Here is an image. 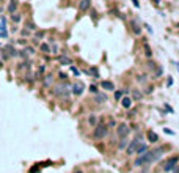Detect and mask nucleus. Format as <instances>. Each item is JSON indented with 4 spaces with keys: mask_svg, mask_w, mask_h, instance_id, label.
I'll use <instances>...</instances> for the list:
<instances>
[{
    "mask_svg": "<svg viewBox=\"0 0 179 173\" xmlns=\"http://www.w3.org/2000/svg\"><path fill=\"white\" fill-rule=\"evenodd\" d=\"M109 135V126L105 124V123H98L96 126H94V132H93V138L94 140H104L105 137Z\"/></svg>",
    "mask_w": 179,
    "mask_h": 173,
    "instance_id": "nucleus-1",
    "label": "nucleus"
},
{
    "mask_svg": "<svg viewBox=\"0 0 179 173\" xmlns=\"http://www.w3.org/2000/svg\"><path fill=\"white\" fill-rule=\"evenodd\" d=\"M153 162H154L153 153H151V149H148L145 154L137 156V159H135V162H134V165H135V167H145V165H151Z\"/></svg>",
    "mask_w": 179,
    "mask_h": 173,
    "instance_id": "nucleus-2",
    "label": "nucleus"
},
{
    "mask_svg": "<svg viewBox=\"0 0 179 173\" xmlns=\"http://www.w3.org/2000/svg\"><path fill=\"white\" fill-rule=\"evenodd\" d=\"M178 162H179V156H171V158H168V159L164 162V165H162V170H164L165 173H167V172H171V170L178 165Z\"/></svg>",
    "mask_w": 179,
    "mask_h": 173,
    "instance_id": "nucleus-3",
    "label": "nucleus"
},
{
    "mask_svg": "<svg viewBox=\"0 0 179 173\" xmlns=\"http://www.w3.org/2000/svg\"><path fill=\"white\" fill-rule=\"evenodd\" d=\"M140 143H142V135H137L135 138H132V140L129 142V145H127V148H126V154L127 156L135 154V149H137V146Z\"/></svg>",
    "mask_w": 179,
    "mask_h": 173,
    "instance_id": "nucleus-4",
    "label": "nucleus"
},
{
    "mask_svg": "<svg viewBox=\"0 0 179 173\" xmlns=\"http://www.w3.org/2000/svg\"><path fill=\"white\" fill-rule=\"evenodd\" d=\"M69 88L71 87H66L65 83H60V85H55L52 88V94H54V96H68V94H69Z\"/></svg>",
    "mask_w": 179,
    "mask_h": 173,
    "instance_id": "nucleus-5",
    "label": "nucleus"
},
{
    "mask_svg": "<svg viewBox=\"0 0 179 173\" xmlns=\"http://www.w3.org/2000/svg\"><path fill=\"white\" fill-rule=\"evenodd\" d=\"M131 134V127L126 124V123H121V124L116 126V135H118L120 138L121 137H127Z\"/></svg>",
    "mask_w": 179,
    "mask_h": 173,
    "instance_id": "nucleus-6",
    "label": "nucleus"
},
{
    "mask_svg": "<svg viewBox=\"0 0 179 173\" xmlns=\"http://www.w3.org/2000/svg\"><path fill=\"white\" fill-rule=\"evenodd\" d=\"M83 90H85V85H83L80 80L71 85V93L74 94V96H80V94H83Z\"/></svg>",
    "mask_w": 179,
    "mask_h": 173,
    "instance_id": "nucleus-7",
    "label": "nucleus"
},
{
    "mask_svg": "<svg viewBox=\"0 0 179 173\" xmlns=\"http://www.w3.org/2000/svg\"><path fill=\"white\" fill-rule=\"evenodd\" d=\"M129 25H131V32H132L135 36L142 35V27H140V22H138L137 19H132V21L129 22Z\"/></svg>",
    "mask_w": 179,
    "mask_h": 173,
    "instance_id": "nucleus-8",
    "label": "nucleus"
},
{
    "mask_svg": "<svg viewBox=\"0 0 179 173\" xmlns=\"http://www.w3.org/2000/svg\"><path fill=\"white\" fill-rule=\"evenodd\" d=\"M151 153H153V159H154V162H156V160H159L162 156H164V153H165V146H157V148L151 149Z\"/></svg>",
    "mask_w": 179,
    "mask_h": 173,
    "instance_id": "nucleus-9",
    "label": "nucleus"
},
{
    "mask_svg": "<svg viewBox=\"0 0 179 173\" xmlns=\"http://www.w3.org/2000/svg\"><path fill=\"white\" fill-rule=\"evenodd\" d=\"M101 88L105 91H115V85H113V82H110V80H102L101 82Z\"/></svg>",
    "mask_w": 179,
    "mask_h": 173,
    "instance_id": "nucleus-10",
    "label": "nucleus"
},
{
    "mask_svg": "<svg viewBox=\"0 0 179 173\" xmlns=\"http://www.w3.org/2000/svg\"><path fill=\"white\" fill-rule=\"evenodd\" d=\"M120 101H121V105H123L124 109H131V107H132L134 99H132V98H129V96H123V98L120 99Z\"/></svg>",
    "mask_w": 179,
    "mask_h": 173,
    "instance_id": "nucleus-11",
    "label": "nucleus"
},
{
    "mask_svg": "<svg viewBox=\"0 0 179 173\" xmlns=\"http://www.w3.org/2000/svg\"><path fill=\"white\" fill-rule=\"evenodd\" d=\"M52 83H54V76L52 74H46L43 77V85L49 88V87H52Z\"/></svg>",
    "mask_w": 179,
    "mask_h": 173,
    "instance_id": "nucleus-12",
    "label": "nucleus"
},
{
    "mask_svg": "<svg viewBox=\"0 0 179 173\" xmlns=\"http://www.w3.org/2000/svg\"><path fill=\"white\" fill-rule=\"evenodd\" d=\"M90 7H91V0H80V3H79V11H80V13H83V11L90 10Z\"/></svg>",
    "mask_w": 179,
    "mask_h": 173,
    "instance_id": "nucleus-13",
    "label": "nucleus"
},
{
    "mask_svg": "<svg viewBox=\"0 0 179 173\" xmlns=\"http://www.w3.org/2000/svg\"><path fill=\"white\" fill-rule=\"evenodd\" d=\"M5 51H8V55H10V57H16V55H19L18 49H16L13 44H7V46H5Z\"/></svg>",
    "mask_w": 179,
    "mask_h": 173,
    "instance_id": "nucleus-14",
    "label": "nucleus"
},
{
    "mask_svg": "<svg viewBox=\"0 0 179 173\" xmlns=\"http://www.w3.org/2000/svg\"><path fill=\"white\" fill-rule=\"evenodd\" d=\"M18 7H19V2H18V0H10V5H8V13H10V14L16 13Z\"/></svg>",
    "mask_w": 179,
    "mask_h": 173,
    "instance_id": "nucleus-15",
    "label": "nucleus"
},
{
    "mask_svg": "<svg viewBox=\"0 0 179 173\" xmlns=\"http://www.w3.org/2000/svg\"><path fill=\"white\" fill-rule=\"evenodd\" d=\"M148 149H149V146H148L146 143H140L138 146H137V149H135V154H137V156H140V154H145V153L148 151Z\"/></svg>",
    "mask_w": 179,
    "mask_h": 173,
    "instance_id": "nucleus-16",
    "label": "nucleus"
},
{
    "mask_svg": "<svg viewBox=\"0 0 179 173\" xmlns=\"http://www.w3.org/2000/svg\"><path fill=\"white\" fill-rule=\"evenodd\" d=\"M129 135H127V137H121L120 138V143H118V148L120 149H126L127 148V145H129Z\"/></svg>",
    "mask_w": 179,
    "mask_h": 173,
    "instance_id": "nucleus-17",
    "label": "nucleus"
},
{
    "mask_svg": "<svg viewBox=\"0 0 179 173\" xmlns=\"http://www.w3.org/2000/svg\"><path fill=\"white\" fill-rule=\"evenodd\" d=\"M107 94H105V93H96V96H94V101H96L98 104H101V102H105V101H107Z\"/></svg>",
    "mask_w": 179,
    "mask_h": 173,
    "instance_id": "nucleus-18",
    "label": "nucleus"
},
{
    "mask_svg": "<svg viewBox=\"0 0 179 173\" xmlns=\"http://www.w3.org/2000/svg\"><path fill=\"white\" fill-rule=\"evenodd\" d=\"M148 140H149L151 143H157V142H159V135H157L154 131H148Z\"/></svg>",
    "mask_w": 179,
    "mask_h": 173,
    "instance_id": "nucleus-19",
    "label": "nucleus"
},
{
    "mask_svg": "<svg viewBox=\"0 0 179 173\" xmlns=\"http://www.w3.org/2000/svg\"><path fill=\"white\" fill-rule=\"evenodd\" d=\"M143 51H145V55H146L148 58L153 57V49L149 47V44H148L146 41H143Z\"/></svg>",
    "mask_w": 179,
    "mask_h": 173,
    "instance_id": "nucleus-20",
    "label": "nucleus"
},
{
    "mask_svg": "<svg viewBox=\"0 0 179 173\" xmlns=\"http://www.w3.org/2000/svg\"><path fill=\"white\" fill-rule=\"evenodd\" d=\"M87 74H88V76H91L93 79H99V71H98V68H94V66H93V68H90V69L87 71Z\"/></svg>",
    "mask_w": 179,
    "mask_h": 173,
    "instance_id": "nucleus-21",
    "label": "nucleus"
},
{
    "mask_svg": "<svg viewBox=\"0 0 179 173\" xmlns=\"http://www.w3.org/2000/svg\"><path fill=\"white\" fill-rule=\"evenodd\" d=\"M58 60H60V63L61 65H72V60L68 57V55H61V57H58Z\"/></svg>",
    "mask_w": 179,
    "mask_h": 173,
    "instance_id": "nucleus-22",
    "label": "nucleus"
},
{
    "mask_svg": "<svg viewBox=\"0 0 179 173\" xmlns=\"http://www.w3.org/2000/svg\"><path fill=\"white\" fill-rule=\"evenodd\" d=\"M162 72H164V69H162L160 66H157V68L153 71V79H157V77H160V76H162Z\"/></svg>",
    "mask_w": 179,
    "mask_h": 173,
    "instance_id": "nucleus-23",
    "label": "nucleus"
},
{
    "mask_svg": "<svg viewBox=\"0 0 179 173\" xmlns=\"http://www.w3.org/2000/svg\"><path fill=\"white\" fill-rule=\"evenodd\" d=\"M21 19H22V16H21L19 13H13V14H11V21H13L14 24H19Z\"/></svg>",
    "mask_w": 179,
    "mask_h": 173,
    "instance_id": "nucleus-24",
    "label": "nucleus"
},
{
    "mask_svg": "<svg viewBox=\"0 0 179 173\" xmlns=\"http://www.w3.org/2000/svg\"><path fill=\"white\" fill-rule=\"evenodd\" d=\"M88 123H90V124H91V126H96L98 124V118H96V115H90L88 116Z\"/></svg>",
    "mask_w": 179,
    "mask_h": 173,
    "instance_id": "nucleus-25",
    "label": "nucleus"
},
{
    "mask_svg": "<svg viewBox=\"0 0 179 173\" xmlns=\"http://www.w3.org/2000/svg\"><path fill=\"white\" fill-rule=\"evenodd\" d=\"M25 27H27L30 32H35V30H36V25H35V22H33V21H27Z\"/></svg>",
    "mask_w": 179,
    "mask_h": 173,
    "instance_id": "nucleus-26",
    "label": "nucleus"
},
{
    "mask_svg": "<svg viewBox=\"0 0 179 173\" xmlns=\"http://www.w3.org/2000/svg\"><path fill=\"white\" fill-rule=\"evenodd\" d=\"M40 49H41V52H44V54H50V47H49V44H46V43H43L40 46Z\"/></svg>",
    "mask_w": 179,
    "mask_h": 173,
    "instance_id": "nucleus-27",
    "label": "nucleus"
},
{
    "mask_svg": "<svg viewBox=\"0 0 179 173\" xmlns=\"http://www.w3.org/2000/svg\"><path fill=\"white\" fill-rule=\"evenodd\" d=\"M143 98V93L138 91V90H134V99H142Z\"/></svg>",
    "mask_w": 179,
    "mask_h": 173,
    "instance_id": "nucleus-28",
    "label": "nucleus"
},
{
    "mask_svg": "<svg viewBox=\"0 0 179 173\" xmlns=\"http://www.w3.org/2000/svg\"><path fill=\"white\" fill-rule=\"evenodd\" d=\"M24 51H25L27 54H29V55H33V54H35V49H33L32 46H25V49H24Z\"/></svg>",
    "mask_w": 179,
    "mask_h": 173,
    "instance_id": "nucleus-29",
    "label": "nucleus"
},
{
    "mask_svg": "<svg viewBox=\"0 0 179 173\" xmlns=\"http://www.w3.org/2000/svg\"><path fill=\"white\" fill-rule=\"evenodd\" d=\"M146 77H148L146 74H142V76H137V80H138V82H142V83H143V82H146Z\"/></svg>",
    "mask_w": 179,
    "mask_h": 173,
    "instance_id": "nucleus-30",
    "label": "nucleus"
},
{
    "mask_svg": "<svg viewBox=\"0 0 179 173\" xmlns=\"http://www.w3.org/2000/svg\"><path fill=\"white\" fill-rule=\"evenodd\" d=\"M123 94H124V91L116 90V91H115V98H116V99H121V98H123Z\"/></svg>",
    "mask_w": 179,
    "mask_h": 173,
    "instance_id": "nucleus-31",
    "label": "nucleus"
},
{
    "mask_svg": "<svg viewBox=\"0 0 179 173\" xmlns=\"http://www.w3.org/2000/svg\"><path fill=\"white\" fill-rule=\"evenodd\" d=\"M71 71H72V72H74V74H76L77 77H79V76H80V71H79V69H77V68H76V66H72V65H71Z\"/></svg>",
    "mask_w": 179,
    "mask_h": 173,
    "instance_id": "nucleus-32",
    "label": "nucleus"
},
{
    "mask_svg": "<svg viewBox=\"0 0 179 173\" xmlns=\"http://www.w3.org/2000/svg\"><path fill=\"white\" fill-rule=\"evenodd\" d=\"M148 68H149V69H153V71H154L156 68H157V65H156V63H154V61H149V63H148Z\"/></svg>",
    "mask_w": 179,
    "mask_h": 173,
    "instance_id": "nucleus-33",
    "label": "nucleus"
},
{
    "mask_svg": "<svg viewBox=\"0 0 179 173\" xmlns=\"http://www.w3.org/2000/svg\"><path fill=\"white\" fill-rule=\"evenodd\" d=\"M21 35H22V36H29V35H30V30H29V29H24V30L21 32Z\"/></svg>",
    "mask_w": 179,
    "mask_h": 173,
    "instance_id": "nucleus-34",
    "label": "nucleus"
},
{
    "mask_svg": "<svg viewBox=\"0 0 179 173\" xmlns=\"http://www.w3.org/2000/svg\"><path fill=\"white\" fill-rule=\"evenodd\" d=\"M90 91L96 94V93H98V87H96V85H90Z\"/></svg>",
    "mask_w": 179,
    "mask_h": 173,
    "instance_id": "nucleus-35",
    "label": "nucleus"
},
{
    "mask_svg": "<svg viewBox=\"0 0 179 173\" xmlns=\"http://www.w3.org/2000/svg\"><path fill=\"white\" fill-rule=\"evenodd\" d=\"M154 91V87H148L146 88V91H145V93H146V94H149V93H153Z\"/></svg>",
    "mask_w": 179,
    "mask_h": 173,
    "instance_id": "nucleus-36",
    "label": "nucleus"
},
{
    "mask_svg": "<svg viewBox=\"0 0 179 173\" xmlns=\"http://www.w3.org/2000/svg\"><path fill=\"white\" fill-rule=\"evenodd\" d=\"M60 79H61V80H66V79H68V76L63 74V72H60Z\"/></svg>",
    "mask_w": 179,
    "mask_h": 173,
    "instance_id": "nucleus-37",
    "label": "nucleus"
},
{
    "mask_svg": "<svg viewBox=\"0 0 179 173\" xmlns=\"http://www.w3.org/2000/svg\"><path fill=\"white\" fill-rule=\"evenodd\" d=\"M36 38H44V33L43 32H38L36 33Z\"/></svg>",
    "mask_w": 179,
    "mask_h": 173,
    "instance_id": "nucleus-38",
    "label": "nucleus"
},
{
    "mask_svg": "<svg viewBox=\"0 0 179 173\" xmlns=\"http://www.w3.org/2000/svg\"><path fill=\"white\" fill-rule=\"evenodd\" d=\"M171 172H173V173H179V165H176V167H175V169H173Z\"/></svg>",
    "mask_w": 179,
    "mask_h": 173,
    "instance_id": "nucleus-39",
    "label": "nucleus"
},
{
    "mask_svg": "<svg viewBox=\"0 0 179 173\" xmlns=\"http://www.w3.org/2000/svg\"><path fill=\"white\" fill-rule=\"evenodd\" d=\"M132 2H134V5H135V7H137V8L140 7V3H138V0H132Z\"/></svg>",
    "mask_w": 179,
    "mask_h": 173,
    "instance_id": "nucleus-40",
    "label": "nucleus"
},
{
    "mask_svg": "<svg viewBox=\"0 0 179 173\" xmlns=\"http://www.w3.org/2000/svg\"><path fill=\"white\" fill-rule=\"evenodd\" d=\"M74 173H83V172H82V170H76Z\"/></svg>",
    "mask_w": 179,
    "mask_h": 173,
    "instance_id": "nucleus-41",
    "label": "nucleus"
}]
</instances>
